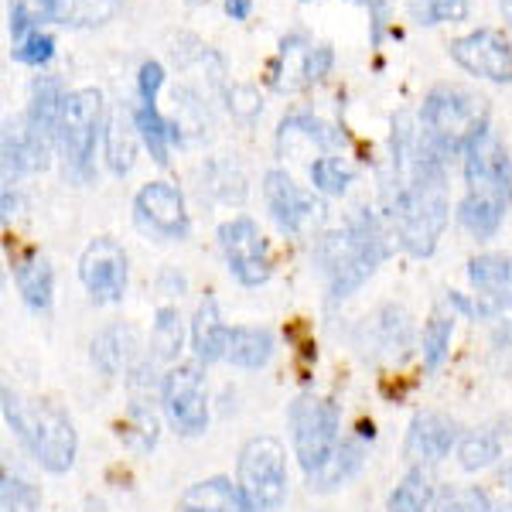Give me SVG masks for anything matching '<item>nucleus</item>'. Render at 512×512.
<instances>
[{
    "label": "nucleus",
    "mask_w": 512,
    "mask_h": 512,
    "mask_svg": "<svg viewBox=\"0 0 512 512\" xmlns=\"http://www.w3.org/2000/svg\"><path fill=\"white\" fill-rule=\"evenodd\" d=\"M444 181H448V158H441L420 134L414 158L403 168H393L390 192V219L396 239L410 256H431L444 226H448L451 205Z\"/></svg>",
    "instance_id": "obj_1"
},
{
    "label": "nucleus",
    "mask_w": 512,
    "mask_h": 512,
    "mask_svg": "<svg viewBox=\"0 0 512 512\" xmlns=\"http://www.w3.org/2000/svg\"><path fill=\"white\" fill-rule=\"evenodd\" d=\"M461 164H465V198L458 205V219L475 239H492L512 205L509 151L495 130H485L465 147Z\"/></svg>",
    "instance_id": "obj_2"
},
{
    "label": "nucleus",
    "mask_w": 512,
    "mask_h": 512,
    "mask_svg": "<svg viewBox=\"0 0 512 512\" xmlns=\"http://www.w3.org/2000/svg\"><path fill=\"white\" fill-rule=\"evenodd\" d=\"M386 256H390V236H386L383 222L376 219V212L369 209H355L342 229L321 236L315 250L332 301L352 297L376 274Z\"/></svg>",
    "instance_id": "obj_3"
},
{
    "label": "nucleus",
    "mask_w": 512,
    "mask_h": 512,
    "mask_svg": "<svg viewBox=\"0 0 512 512\" xmlns=\"http://www.w3.org/2000/svg\"><path fill=\"white\" fill-rule=\"evenodd\" d=\"M4 417L7 427L35 454L45 472L62 475L76 465L79 437L69 414L52 400H24L14 390H4Z\"/></svg>",
    "instance_id": "obj_4"
},
{
    "label": "nucleus",
    "mask_w": 512,
    "mask_h": 512,
    "mask_svg": "<svg viewBox=\"0 0 512 512\" xmlns=\"http://www.w3.org/2000/svg\"><path fill=\"white\" fill-rule=\"evenodd\" d=\"M489 130V99L461 86H434L420 106V134L441 158H461L478 134Z\"/></svg>",
    "instance_id": "obj_5"
},
{
    "label": "nucleus",
    "mask_w": 512,
    "mask_h": 512,
    "mask_svg": "<svg viewBox=\"0 0 512 512\" xmlns=\"http://www.w3.org/2000/svg\"><path fill=\"white\" fill-rule=\"evenodd\" d=\"M103 130H106L103 93L93 86L72 89L65 96V110L59 123V154L65 164V175L76 181L93 178V154Z\"/></svg>",
    "instance_id": "obj_6"
},
{
    "label": "nucleus",
    "mask_w": 512,
    "mask_h": 512,
    "mask_svg": "<svg viewBox=\"0 0 512 512\" xmlns=\"http://www.w3.org/2000/svg\"><path fill=\"white\" fill-rule=\"evenodd\" d=\"M287 424H291L294 454L304 475H315L342 444V437H338V407L328 396L301 393L291 403Z\"/></svg>",
    "instance_id": "obj_7"
},
{
    "label": "nucleus",
    "mask_w": 512,
    "mask_h": 512,
    "mask_svg": "<svg viewBox=\"0 0 512 512\" xmlns=\"http://www.w3.org/2000/svg\"><path fill=\"white\" fill-rule=\"evenodd\" d=\"M236 482L256 512H277L287 499V454L277 437H250L239 451Z\"/></svg>",
    "instance_id": "obj_8"
},
{
    "label": "nucleus",
    "mask_w": 512,
    "mask_h": 512,
    "mask_svg": "<svg viewBox=\"0 0 512 512\" xmlns=\"http://www.w3.org/2000/svg\"><path fill=\"white\" fill-rule=\"evenodd\" d=\"M161 407L168 424L181 437H195L209 427V396H205L202 362H178L161 379Z\"/></svg>",
    "instance_id": "obj_9"
},
{
    "label": "nucleus",
    "mask_w": 512,
    "mask_h": 512,
    "mask_svg": "<svg viewBox=\"0 0 512 512\" xmlns=\"http://www.w3.org/2000/svg\"><path fill=\"white\" fill-rule=\"evenodd\" d=\"M219 250L226 256V267L243 287H260L274 274L270 246L260 226L250 216H236L219 226Z\"/></svg>",
    "instance_id": "obj_10"
},
{
    "label": "nucleus",
    "mask_w": 512,
    "mask_h": 512,
    "mask_svg": "<svg viewBox=\"0 0 512 512\" xmlns=\"http://www.w3.org/2000/svg\"><path fill=\"white\" fill-rule=\"evenodd\" d=\"M79 280L96 304H117L127 294V253L117 239L99 236L79 256Z\"/></svg>",
    "instance_id": "obj_11"
},
{
    "label": "nucleus",
    "mask_w": 512,
    "mask_h": 512,
    "mask_svg": "<svg viewBox=\"0 0 512 512\" xmlns=\"http://www.w3.org/2000/svg\"><path fill=\"white\" fill-rule=\"evenodd\" d=\"M134 219L147 236L158 239H185L192 233L185 198L168 181H151L134 195Z\"/></svg>",
    "instance_id": "obj_12"
},
{
    "label": "nucleus",
    "mask_w": 512,
    "mask_h": 512,
    "mask_svg": "<svg viewBox=\"0 0 512 512\" xmlns=\"http://www.w3.org/2000/svg\"><path fill=\"white\" fill-rule=\"evenodd\" d=\"M451 59L478 79L512 82V45L495 28H478L472 35L451 41Z\"/></svg>",
    "instance_id": "obj_13"
},
{
    "label": "nucleus",
    "mask_w": 512,
    "mask_h": 512,
    "mask_svg": "<svg viewBox=\"0 0 512 512\" xmlns=\"http://www.w3.org/2000/svg\"><path fill=\"white\" fill-rule=\"evenodd\" d=\"M120 0H14L11 14L28 24H65V28H96L117 14Z\"/></svg>",
    "instance_id": "obj_14"
},
{
    "label": "nucleus",
    "mask_w": 512,
    "mask_h": 512,
    "mask_svg": "<svg viewBox=\"0 0 512 512\" xmlns=\"http://www.w3.org/2000/svg\"><path fill=\"white\" fill-rule=\"evenodd\" d=\"M263 198H267V209L280 233H301L304 222L318 212L315 195H308L301 185H294V178L280 168H270L263 175Z\"/></svg>",
    "instance_id": "obj_15"
},
{
    "label": "nucleus",
    "mask_w": 512,
    "mask_h": 512,
    "mask_svg": "<svg viewBox=\"0 0 512 512\" xmlns=\"http://www.w3.org/2000/svg\"><path fill=\"white\" fill-rule=\"evenodd\" d=\"M461 434L458 424L444 414H417L410 420V431H407V458L414 461L417 468L424 465H437L441 458H448L451 448H458Z\"/></svg>",
    "instance_id": "obj_16"
},
{
    "label": "nucleus",
    "mask_w": 512,
    "mask_h": 512,
    "mask_svg": "<svg viewBox=\"0 0 512 512\" xmlns=\"http://www.w3.org/2000/svg\"><path fill=\"white\" fill-rule=\"evenodd\" d=\"M311 55H315V45L308 41V35H301V31L284 35L280 38V48H277V59L270 62L267 82L277 89V93L308 89L311 86Z\"/></svg>",
    "instance_id": "obj_17"
},
{
    "label": "nucleus",
    "mask_w": 512,
    "mask_h": 512,
    "mask_svg": "<svg viewBox=\"0 0 512 512\" xmlns=\"http://www.w3.org/2000/svg\"><path fill=\"white\" fill-rule=\"evenodd\" d=\"M178 512H256L250 495L233 485L229 478H205L181 492Z\"/></svg>",
    "instance_id": "obj_18"
},
{
    "label": "nucleus",
    "mask_w": 512,
    "mask_h": 512,
    "mask_svg": "<svg viewBox=\"0 0 512 512\" xmlns=\"http://www.w3.org/2000/svg\"><path fill=\"white\" fill-rule=\"evenodd\" d=\"M410 345H414V328H410L407 311L396 308V304H386L366 321V352L373 349V355L403 359Z\"/></svg>",
    "instance_id": "obj_19"
},
{
    "label": "nucleus",
    "mask_w": 512,
    "mask_h": 512,
    "mask_svg": "<svg viewBox=\"0 0 512 512\" xmlns=\"http://www.w3.org/2000/svg\"><path fill=\"white\" fill-rule=\"evenodd\" d=\"M226 345H229V328L222 325L219 304L212 294H205L195 308L192 318V349H195V362L202 366H212V362L226 359Z\"/></svg>",
    "instance_id": "obj_20"
},
{
    "label": "nucleus",
    "mask_w": 512,
    "mask_h": 512,
    "mask_svg": "<svg viewBox=\"0 0 512 512\" xmlns=\"http://www.w3.org/2000/svg\"><path fill=\"white\" fill-rule=\"evenodd\" d=\"M137 123H134V110H113L106 117V130H103V151H106V164H110L113 175H130L137 161Z\"/></svg>",
    "instance_id": "obj_21"
},
{
    "label": "nucleus",
    "mask_w": 512,
    "mask_h": 512,
    "mask_svg": "<svg viewBox=\"0 0 512 512\" xmlns=\"http://www.w3.org/2000/svg\"><path fill=\"white\" fill-rule=\"evenodd\" d=\"M134 355H137V335H134V328L113 325V328H103V332L93 338V366L103 376L130 373V369L137 366Z\"/></svg>",
    "instance_id": "obj_22"
},
{
    "label": "nucleus",
    "mask_w": 512,
    "mask_h": 512,
    "mask_svg": "<svg viewBox=\"0 0 512 512\" xmlns=\"http://www.w3.org/2000/svg\"><path fill=\"white\" fill-rule=\"evenodd\" d=\"M468 280L485 304H512V260L499 253H482L468 263Z\"/></svg>",
    "instance_id": "obj_23"
},
{
    "label": "nucleus",
    "mask_w": 512,
    "mask_h": 512,
    "mask_svg": "<svg viewBox=\"0 0 512 512\" xmlns=\"http://www.w3.org/2000/svg\"><path fill=\"white\" fill-rule=\"evenodd\" d=\"M332 144H338V134L328 123H321L311 113H291V117L280 120L277 127V147L280 154H297L301 147H318V151H328Z\"/></svg>",
    "instance_id": "obj_24"
},
{
    "label": "nucleus",
    "mask_w": 512,
    "mask_h": 512,
    "mask_svg": "<svg viewBox=\"0 0 512 512\" xmlns=\"http://www.w3.org/2000/svg\"><path fill=\"white\" fill-rule=\"evenodd\" d=\"M14 280H18V291L31 311H48L55 297V274L52 263L38 253H28L14 263Z\"/></svg>",
    "instance_id": "obj_25"
},
{
    "label": "nucleus",
    "mask_w": 512,
    "mask_h": 512,
    "mask_svg": "<svg viewBox=\"0 0 512 512\" xmlns=\"http://www.w3.org/2000/svg\"><path fill=\"white\" fill-rule=\"evenodd\" d=\"M274 359V332L260 325H236L229 328L226 362L239 369H263Z\"/></svg>",
    "instance_id": "obj_26"
},
{
    "label": "nucleus",
    "mask_w": 512,
    "mask_h": 512,
    "mask_svg": "<svg viewBox=\"0 0 512 512\" xmlns=\"http://www.w3.org/2000/svg\"><path fill=\"white\" fill-rule=\"evenodd\" d=\"M134 123H137V134L147 144L151 158L158 164H168L171 158V144H181V127L175 120L161 117L158 103H137L134 106Z\"/></svg>",
    "instance_id": "obj_27"
},
{
    "label": "nucleus",
    "mask_w": 512,
    "mask_h": 512,
    "mask_svg": "<svg viewBox=\"0 0 512 512\" xmlns=\"http://www.w3.org/2000/svg\"><path fill=\"white\" fill-rule=\"evenodd\" d=\"M362 458H366V451H362L359 437H345L332 458H328L315 475H308L311 492H332L338 485H345L362 468Z\"/></svg>",
    "instance_id": "obj_28"
},
{
    "label": "nucleus",
    "mask_w": 512,
    "mask_h": 512,
    "mask_svg": "<svg viewBox=\"0 0 512 512\" xmlns=\"http://www.w3.org/2000/svg\"><path fill=\"white\" fill-rule=\"evenodd\" d=\"M431 499H434V485L431 475L424 468H410L407 475L400 478V485L390 492V512H431Z\"/></svg>",
    "instance_id": "obj_29"
},
{
    "label": "nucleus",
    "mask_w": 512,
    "mask_h": 512,
    "mask_svg": "<svg viewBox=\"0 0 512 512\" xmlns=\"http://www.w3.org/2000/svg\"><path fill=\"white\" fill-rule=\"evenodd\" d=\"M181 342H185V328H181V315L178 308H161L154 315L151 325V362H175L181 352Z\"/></svg>",
    "instance_id": "obj_30"
},
{
    "label": "nucleus",
    "mask_w": 512,
    "mask_h": 512,
    "mask_svg": "<svg viewBox=\"0 0 512 512\" xmlns=\"http://www.w3.org/2000/svg\"><path fill=\"white\" fill-rule=\"evenodd\" d=\"M499 454H502V441L492 431H468L458 441V465L465 472H482V468L499 461Z\"/></svg>",
    "instance_id": "obj_31"
},
{
    "label": "nucleus",
    "mask_w": 512,
    "mask_h": 512,
    "mask_svg": "<svg viewBox=\"0 0 512 512\" xmlns=\"http://www.w3.org/2000/svg\"><path fill=\"white\" fill-rule=\"evenodd\" d=\"M205 192L212 198H219V202H229V205H239L246 198V178L243 171L236 168L233 161H212L209 168H205V178H202Z\"/></svg>",
    "instance_id": "obj_32"
},
{
    "label": "nucleus",
    "mask_w": 512,
    "mask_h": 512,
    "mask_svg": "<svg viewBox=\"0 0 512 512\" xmlns=\"http://www.w3.org/2000/svg\"><path fill=\"white\" fill-rule=\"evenodd\" d=\"M451 335H454V315H434L424 325V335H420V352H424V369H427V373L441 369V362L448 359Z\"/></svg>",
    "instance_id": "obj_33"
},
{
    "label": "nucleus",
    "mask_w": 512,
    "mask_h": 512,
    "mask_svg": "<svg viewBox=\"0 0 512 512\" xmlns=\"http://www.w3.org/2000/svg\"><path fill=\"white\" fill-rule=\"evenodd\" d=\"M355 171L342 158H318L311 164V185L321 195H345L352 185Z\"/></svg>",
    "instance_id": "obj_34"
},
{
    "label": "nucleus",
    "mask_w": 512,
    "mask_h": 512,
    "mask_svg": "<svg viewBox=\"0 0 512 512\" xmlns=\"http://www.w3.org/2000/svg\"><path fill=\"white\" fill-rule=\"evenodd\" d=\"M11 55H14V62H21V65H45V62H52V55H55V41L45 35L41 28H28V31H21V35H11Z\"/></svg>",
    "instance_id": "obj_35"
},
{
    "label": "nucleus",
    "mask_w": 512,
    "mask_h": 512,
    "mask_svg": "<svg viewBox=\"0 0 512 512\" xmlns=\"http://www.w3.org/2000/svg\"><path fill=\"white\" fill-rule=\"evenodd\" d=\"M123 437H127V444H134L137 451H151L154 444H158V417H154L147 400H134L130 420H127V427H123Z\"/></svg>",
    "instance_id": "obj_36"
},
{
    "label": "nucleus",
    "mask_w": 512,
    "mask_h": 512,
    "mask_svg": "<svg viewBox=\"0 0 512 512\" xmlns=\"http://www.w3.org/2000/svg\"><path fill=\"white\" fill-rule=\"evenodd\" d=\"M407 11L417 24L465 21L468 18V0H407Z\"/></svg>",
    "instance_id": "obj_37"
},
{
    "label": "nucleus",
    "mask_w": 512,
    "mask_h": 512,
    "mask_svg": "<svg viewBox=\"0 0 512 512\" xmlns=\"http://www.w3.org/2000/svg\"><path fill=\"white\" fill-rule=\"evenodd\" d=\"M0 509L4 512H41V495L35 485L24 478L4 472V489H0Z\"/></svg>",
    "instance_id": "obj_38"
},
{
    "label": "nucleus",
    "mask_w": 512,
    "mask_h": 512,
    "mask_svg": "<svg viewBox=\"0 0 512 512\" xmlns=\"http://www.w3.org/2000/svg\"><path fill=\"white\" fill-rule=\"evenodd\" d=\"M434 512H495V506L482 489H444Z\"/></svg>",
    "instance_id": "obj_39"
},
{
    "label": "nucleus",
    "mask_w": 512,
    "mask_h": 512,
    "mask_svg": "<svg viewBox=\"0 0 512 512\" xmlns=\"http://www.w3.org/2000/svg\"><path fill=\"white\" fill-rule=\"evenodd\" d=\"M226 106H229V113H233L236 120H246V123L260 117V110H263L260 93H256L253 86H246V82L226 86Z\"/></svg>",
    "instance_id": "obj_40"
},
{
    "label": "nucleus",
    "mask_w": 512,
    "mask_h": 512,
    "mask_svg": "<svg viewBox=\"0 0 512 512\" xmlns=\"http://www.w3.org/2000/svg\"><path fill=\"white\" fill-rule=\"evenodd\" d=\"M164 86V65L161 62H144L137 72V93L140 103H158V93Z\"/></svg>",
    "instance_id": "obj_41"
},
{
    "label": "nucleus",
    "mask_w": 512,
    "mask_h": 512,
    "mask_svg": "<svg viewBox=\"0 0 512 512\" xmlns=\"http://www.w3.org/2000/svg\"><path fill=\"white\" fill-rule=\"evenodd\" d=\"M332 65H335V52L328 45H315V55H311V86L315 82H321L332 72Z\"/></svg>",
    "instance_id": "obj_42"
},
{
    "label": "nucleus",
    "mask_w": 512,
    "mask_h": 512,
    "mask_svg": "<svg viewBox=\"0 0 512 512\" xmlns=\"http://www.w3.org/2000/svg\"><path fill=\"white\" fill-rule=\"evenodd\" d=\"M352 4L373 11V45H379V41H383V31H386V0H352Z\"/></svg>",
    "instance_id": "obj_43"
},
{
    "label": "nucleus",
    "mask_w": 512,
    "mask_h": 512,
    "mask_svg": "<svg viewBox=\"0 0 512 512\" xmlns=\"http://www.w3.org/2000/svg\"><path fill=\"white\" fill-rule=\"evenodd\" d=\"M253 11V0H226V14L233 21H246Z\"/></svg>",
    "instance_id": "obj_44"
},
{
    "label": "nucleus",
    "mask_w": 512,
    "mask_h": 512,
    "mask_svg": "<svg viewBox=\"0 0 512 512\" xmlns=\"http://www.w3.org/2000/svg\"><path fill=\"white\" fill-rule=\"evenodd\" d=\"M502 11H506V21H509V28H512V0H502Z\"/></svg>",
    "instance_id": "obj_45"
},
{
    "label": "nucleus",
    "mask_w": 512,
    "mask_h": 512,
    "mask_svg": "<svg viewBox=\"0 0 512 512\" xmlns=\"http://www.w3.org/2000/svg\"><path fill=\"white\" fill-rule=\"evenodd\" d=\"M188 4H192V7H198V4H205V0H188Z\"/></svg>",
    "instance_id": "obj_46"
}]
</instances>
